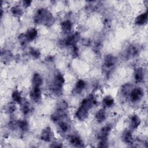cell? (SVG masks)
I'll return each instance as SVG.
<instances>
[{
  "label": "cell",
  "instance_id": "obj_29",
  "mask_svg": "<svg viewBox=\"0 0 148 148\" xmlns=\"http://www.w3.org/2000/svg\"><path fill=\"white\" fill-rule=\"evenodd\" d=\"M107 143L106 142V140L105 139H103V140H101V142L100 143V145H99V147H107Z\"/></svg>",
  "mask_w": 148,
  "mask_h": 148
},
{
  "label": "cell",
  "instance_id": "obj_24",
  "mask_svg": "<svg viewBox=\"0 0 148 148\" xmlns=\"http://www.w3.org/2000/svg\"><path fill=\"white\" fill-rule=\"evenodd\" d=\"M22 110L24 114H27L29 111H30V106L28 103L27 102H25L24 104H23L22 106Z\"/></svg>",
  "mask_w": 148,
  "mask_h": 148
},
{
  "label": "cell",
  "instance_id": "obj_10",
  "mask_svg": "<svg viewBox=\"0 0 148 148\" xmlns=\"http://www.w3.org/2000/svg\"><path fill=\"white\" fill-rule=\"evenodd\" d=\"M42 83V78L39 73H35L32 78L34 87H40Z\"/></svg>",
  "mask_w": 148,
  "mask_h": 148
},
{
  "label": "cell",
  "instance_id": "obj_23",
  "mask_svg": "<svg viewBox=\"0 0 148 148\" xmlns=\"http://www.w3.org/2000/svg\"><path fill=\"white\" fill-rule=\"evenodd\" d=\"M30 54L35 59H38L41 54V53L38 50L34 48H31L30 50Z\"/></svg>",
  "mask_w": 148,
  "mask_h": 148
},
{
  "label": "cell",
  "instance_id": "obj_3",
  "mask_svg": "<svg viewBox=\"0 0 148 148\" xmlns=\"http://www.w3.org/2000/svg\"><path fill=\"white\" fill-rule=\"evenodd\" d=\"M88 110L87 109L81 105L76 114L77 118L80 120H84L86 119L88 116Z\"/></svg>",
  "mask_w": 148,
  "mask_h": 148
},
{
  "label": "cell",
  "instance_id": "obj_14",
  "mask_svg": "<svg viewBox=\"0 0 148 148\" xmlns=\"http://www.w3.org/2000/svg\"><path fill=\"white\" fill-rule=\"evenodd\" d=\"M141 120L139 118L137 115H134L131 119V127L133 129H136L139 126Z\"/></svg>",
  "mask_w": 148,
  "mask_h": 148
},
{
  "label": "cell",
  "instance_id": "obj_18",
  "mask_svg": "<svg viewBox=\"0 0 148 148\" xmlns=\"http://www.w3.org/2000/svg\"><path fill=\"white\" fill-rule=\"evenodd\" d=\"M86 86V83L85 82V81H82V80H79L75 86V91L78 93H80V92H81L85 87Z\"/></svg>",
  "mask_w": 148,
  "mask_h": 148
},
{
  "label": "cell",
  "instance_id": "obj_30",
  "mask_svg": "<svg viewBox=\"0 0 148 148\" xmlns=\"http://www.w3.org/2000/svg\"><path fill=\"white\" fill-rule=\"evenodd\" d=\"M23 3H24V6H25L26 7H27L30 5V4L31 3V1H25L23 2Z\"/></svg>",
  "mask_w": 148,
  "mask_h": 148
},
{
  "label": "cell",
  "instance_id": "obj_26",
  "mask_svg": "<svg viewBox=\"0 0 148 148\" xmlns=\"http://www.w3.org/2000/svg\"><path fill=\"white\" fill-rule=\"evenodd\" d=\"M59 127H60V128L61 131L64 132V133L67 132L68 131V124L66 123H64V122L60 123V124L59 125Z\"/></svg>",
  "mask_w": 148,
  "mask_h": 148
},
{
  "label": "cell",
  "instance_id": "obj_28",
  "mask_svg": "<svg viewBox=\"0 0 148 148\" xmlns=\"http://www.w3.org/2000/svg\"><path fill=\"white\" fill-rule=\"evenodd\" d=\"M130 90V85H126L122 88V93L124 95H127Z\"/></svg>",
  "mask_w": 148,
  "mask_h": 148
},
{
  "label": "cell",
  "instance_id": "obj_8",
  "mask_svg": "<svg viewBox=\"0 0 148 148\" xmlns=\"http://www.w3.org/2000/svg\"><path fill=\"white\" fill-rule=\"evenodd\" d=\"M111 130V127L109 126H107L102 128L98 134V138L101 140L105 139L109 135Z\"/></svg>",
  "mask_w": 148,
  "mask_h": 148
},
{
  "label": "cell",
  "instance_id": "obj_4",
  "mask_svg": "<svg viewBox=\"0 0 148 148\" xmlns=\"http://www.w3.org/2000/svg\"><path fill=\"white\" fill-rule=\"evenodd\" d=\"M143 96V91L140 88L134 89L130 94V97L133 101H138L141 100Z\"/></svg>",
  "mask_w": 148,
  "mask_h": 148
},
{
  "label": "cell",
  "instance_id": "obj_19",
  "mask_svg": "<svg viewBox=\"0 0 148 148\" xmlns=\"http://www.w3.org/2000/svg\"><path fill=\"white\" fill-rule=\"evenodd\" d=\"M114 104V100L112 97L107 96L103 100V104L106 107H110Z\"/></svg>",
  "mask_w": 148,
  "mask_h": 148
},
{
  "label": "cell",
  "instance_id": "obj_7",
  "mask_svg": "<svg viewBox=\"0 0 148 148\" xmlns=\"http://www.w3.org/2000/svg\"><path fill=\"white\" fill-rule=\"evenodd\" d=\"M116 63V58L111 54L108 55L105 59V65L106 68H110L112 67Z\"/></svg>",
  "mask_w": 148,
  "mask_h": 148
},
{
  "label": "cell",
  "instance_id": "obj_11",
  "mask_svg": "<svg viewBox=\"0 0 148 148\" xmlns=\"http://www.w3.org/2000/svg\"><path fill=\"white\" fill-rule=\"evenodd\" d=\"M96 118L99 123L104 122L106 119V113L105 110L102 109L99 110L96 115Z\"/></svg>",
  "mask_w": 148,
  "mask_h": 148
},
{
  "label": "cell",
  "instance_id": "obj_6",
  "mask_svg": "<svg viewBox=\"0 0 148 148\" xmlns=\"http://www.w3.org/2000/svg\"><path fill=\"white\" fill-rule=\"evenodd\" d=\"M52 137V133L51 129L49 127H46V128H45L42 131L41 135V139L47 142L50 141Z\"/></svg>",
  "mask_w": 148,
  "mask_h": 148
},
{
  "label": "cell",
  "instance_id": "obj_15",
  "mask_svg": "<svg viewBox=\"0 0 148 148\" xmlns=\"http://www.w3.org/2000/svg\"><path fill=\"white\" fill-rule=\"evenodd\" d=\"M143 79V72L142 68L137 69L135 73V79L137 82H141Z\"/></svg>",
  "mask_w": 148,
  "mask_h": 148
},
{
  "label": "cell",
  "instance_id": "obj_12",
  "mask_svg": "<svg viewBox=\"0 0 148 148\" xmlns=\"http://www.w3.org/2000/svg\"><path fill=\"white\" fill-rule=\"evenodd\" d=\"M37 34L38 32L35 28H31L28 30L26 35L28 41H32L36 38Z\"/></svg>",
  "mask_w": 148,
  "mask_h": 148
},
{
  "label": "cell",
  "instance_id": "obj_9",
  "mask_svg": "<svg viewBox=\"0 0 148 148\" xmlns=\"http://www.w3.org/2000/svg\"><path fill=\"white\" fill-rule=\"evenodd\" d=\"M69 141L72 145L77 147H82L83 143L82 141L77 136H71L69 138Z\"/></svg>",
  "mask_w": 148,
  "mask_h": 148
},
{
  "label": "cell",
  "instance_id": "obj_25",
  "mask_svg": "<svg viewBox=\"0 0 148 148\" xmlns=\"http://www.w3.org/2000/svg\"><path fill=\"white\" fill-rule=\"evenodd\" d=\"M7 110L9 113H12L15 112V110H16V106L15 104H13V103L9 104L7 106Z\"/></svg>",
  "mask_w": 148,
  "mask_h": 148
},
{
  "label": "cell",
  "instance_id": "obj_13",
  "mask_svg": "<svg viewBox=\"0 0 148 148\" xmlns=\"http://www.w3.org/2000/svg\"><path fill=\"white\" fill-rule=\"evenodd\" d=\"M147 19V13H144L138 16L135 20V23L138 25H143L145 24Z\"/></svg>",
  "mask_w": 148,
  "mask_h": 148
},
{
  "label": "cell",
  "instance_id": "obj_27",
  "mask_svg": "<svg viewBox=\"0 0 148 148\" xmlns=\"http://www.w3.org/2000/svg\"><path fill=\"white\" fill-rule=\"evenodd\" d=\"M19 40H20V43L22 45H24L26 43V42L28 41L27 39L26 35H24V34H22L19 36Z\"/></svg>",
  "mask_w": 148,
  "mask_h": 148
},
{
  "label": "cell",
  "instance_id": "obj_16",
  "mask_svg": "<svg viewBox=\"0 0 148 148\" xmlns=\"http://www.w3.org/2000/svg\"><path fill=\"white\" fill-rule=\"evenodd\" d=\"M61 28L64 32H65V33L69 32L72 29L71 22L68 20L63 22L61 24Z\"/></svg>",
  "mask_w": 148,
  "mask_h": 148
},
{
  "label": "cell",
  "instance_id": "obj_5",
  "mask_svg": "<svg viewBox=\"0 0 148 148\" xmlns=\"http://www.w3.org/2000/svg\"><path fill=\"white\" fill-rule=\"evenodd\" d=\"M79 40V34L78 33H75L73 34L66 39L65 43L67 45H75L77 41Z\"/></svg>",
  "mask_w": 148,
  "mask_h": 148
},
{
  "label": "cell",
  "instance_id": "obj_2",
  "mask_svg": "<svg viewBox=\"0 0 148 148\" xmlns=\"http://www.w3.org/2000/svg\"><path fill=\"white\" fill-rule=\"evenodd\" d=\"M32 100L37 102H39L41 99V91L40 87H34L32 91L30 94Z\"/></svg>",
  "mask_w": 148,
  "mask_h": 148
},
{
  "label": "cell",
  "instance_id": "obj_21",
  "mask_svg": "<svg viewBox=\"0 0 148 148\" xmlns=\"http://www.w3.org/2000/svg\"><path fill=\"white\" fill-rule=\"evenodd\" d=\"M11 12L12 14L15 16H20L22 15V10L17 7H15L12 8Z\"/></svg>",
  "mask_w": 148,
  "mask_h": 148
},
{
  "label": "cell",
  "instance_id": "obj_22",
  "mask_svg": "<svg viewBox=\"0 0 148 148\" xmlns=\"http://www.w3.org/2000/svg\"><path fill=\"white\" fill-rule=\"evenodd\" d=\"M28 123L26 120H20L18 122V126L23 131H26L28 129Z\"/></svg>",
  "mask_w": 148,
  "mask_h": 148
},
{
  "label": "cell",
  "instance_id": "obj_17",
  "mask_svg": "<svg viewBox=\"0 0 148 148\" xmlns=\"http://www.w3.org/2000/svg\"><path fill=\"white\" fill-rule=\"evenodd\" d=\"M122 138H123V140L127 143H130L133 142L132 135H131V132L129 131H125L123 135Z\"/></svg>",
  "mask_w": 148,
  "mask_h": 148
},
{
  "label": "cell",
  "instance_id": "obj_20",
  "mask_svg": "<svg viewBox=\"0 0 148 148\" xmlns=\"http://www.w3.org/2000/svg\"><path fill=\"white\" fill-rule=\"evenodd\" d=\"M13 100L18 104H20L22 101V98L20 93L18 91H14L12 95Z\"/></svg>",
  "mask_w": 148,
  "mask_h": 148
},
{
  "label": "cell",
  "instance_id": "obj_1",
  "mask_svg": "<svg viewBox=\"0 0 148 148\" xmlns=\"http://www.w3.org/2000/svg\"><path fill=\"white\" fill-rule=\"evenodd\" d=\"M53 16L52 14L46 9H41L37 12L35 20L36 23H44L46 24L52 23V20L53 19Z\"/></svg>",
  "mask_w": 148,
  "mask_h": 148
}]
</instances>
